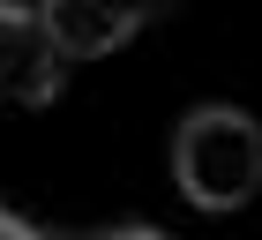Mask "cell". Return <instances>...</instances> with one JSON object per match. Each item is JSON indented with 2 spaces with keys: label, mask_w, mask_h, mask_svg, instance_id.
I'll use <instances>...</instances> for the list:
<instances>
[{
  "label": "cell",
  "mask_w": 262,
  "mask_h": 240,
  "mask_svg": "<svg viewBox=\"0 0 262 240\" xmlns=\"http://www.w3.org/2000/svg\"><path fill=\"white\" fill-rule=\"evenodd\" d=\"M172 180L195 210H240L262 188V128L240 105H202L172 135Z\"/></svg>",
  "instance_id": "1"
},
{
  "label": "cell",
  "mask_w": 262,
  "mask_h": 240,
  "mask_svg": "<svg viewBox=\"0 0 262 240\" xmlns=\"http://www.w3.org/2000/svg\"><path fill=\"white\" fill-rule=\"evenodd\" d=\"M172 0H45L38 15L60 45V60H105L113 45H127L142 23H158Z\"/></svg>",
  "instance_id": "2"
},
{
  "label": "cell",
  "mask_w": 262,
  "mask_h": 240,
  "mask_svg": "<svg viewBox=\"0 0 262 240\" xmlns=\"http://www.w3.org/2000/svg\"><path fill=\"white\" fill-rule=\"evenodd\" d=\"M60 68L68 60L53 45V30H45V15L0 0V105H53Z\"/></svg>",
  "instance_id": "3"
},
{
  "label": "cell",
  "mask_w": 262,
  "mask_h": 240,
  "mask_svg": "<svg viewBox=\"0 0 262 240\" xmlns=\"http://www.w3.org/2000/svg\"><path fill=\"white\" fill-rule=\"evenodd\" d=\"M0 240H30V233H23V225L8 218V210H0Z\"/></svg>",
  "instance_id": "4"
},
{
  "label": "cell",
  "mask_w": 262,
  "mask_h": 240,
  "mask_svg": "<svg viewBox=\"0 0 262 240\" xmlns=\"http://www.w3.org/2000/svg\"><path fill=\"white\" fill-rule=\"evenodd\" d=\"M120 240H158V233H120Z\"/></svg>",
  "instance_id": "5"
}]
</instances>
